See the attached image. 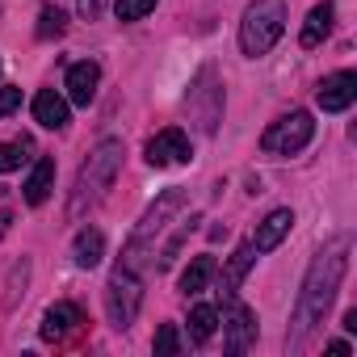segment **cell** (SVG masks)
<instances>
[{"mask_svg": "<svg viewBox=\"0 0 357 357\" xmlns=\"http://www.w3.org/2000/svg\"><path fill=\"white\" fill-rule=\"evenodd\" d=\"M344 269H349V236L332 240L307 269L303 278V290H298V303H294V319H290V332H286V349L290 353H303L311 332L324 324L340 282H344Z\"/></svg>", "mask_w": 357, "mask_h": 357, "instance_id": "cell-1", "label": "cell"}, {"mask_svg": "<svg viewBox=\"0 0 357 357\" xmlns=\"http://www.w3.org/2000/svg\"><path fill=\"white\" fill-rule=\"evenodd\" d=\"M118 168H122V139H101V143L89 151V160H84V168H80V176H76V194H72V206H68L72 219L84 215V206H93V202L114 185Z\"/></svg>", "mask_w": 357, "mask_h": 357, "instance_id": "cell-2", "label": "cell"}, {"mask_svg": "<svg viewBox=\"0 0 357 357\" xmlns=\"http://www.w3.org/2000/svg\"><path fill=\"white\" fill-rule=\"evenodd\" d=\"M286 34V5L282 0H252L244 9V22H240V51L244 55H265L273 51V43Z\"/></svg>", "mask_w": 357, "mask_h": 357, "instance_id": "cell-3", "label": "cell"}, {"mask_svg": "<svg viewBox=\"0 0 357 357\" xmlns=\"http://www.w3.org/2000/svg\"><path fill=\"white\" fill-rule=\"evenodd\" d=\"M185 206V194L181 190H168L147 215H143V223L135 227V236L126 240V252H122V269H143V261L147 257H155V240H160V231L168 227V219Z\"/></svg>", "mask_w": 357, "mask_h": 357, "instance_id": "cell-4", "label": "cell"}, {"mask_svg": "<svg viewBox=\"0 0 357 357\" xmlns=\"http://www.w3.org/2000/svg\"><path fill=\"white\" fill-rule=\"evenodd\" d=\"M139 307H143V290H139L135 269H114V278L105 282V315H109V324L118 332H126L135 324Z\"/></svg>", "mask_w": 357, "mask_h": 357, "instance_id": "cell-5", "label": "cell"}, {"mask_svg": "<svg viewBox=\"0 0 357 357\" xmlns=\"http://www.w3.org/2000/svg\"><path fill=\"white\" fill-rule=\"evenodd\" d=\"M311 135H315L311 114H307V109H294V114L278 118V122L261 135V151H269V155H294V151H303V147L311 143Z\"/></svg>", "mask_w": 357, "mask_h": 357, "instance_id": "cell-6", "label": "cell"}, {"mask_svg": "<svg viewBox=\"0 0 357 357\" xmlns=\"http://www.w3.org/2000/svg\"><path fill=\"white\" fill-rule=\"evenodd\" d=\"M185 105H190L194 122H198L206 135H215V126H219V114H223V89H215V72H211V68H202V76H198V84L190 89Z\"/></svg>", "mask_w": 357, "mask_h": 357, "instance_id": "cell-7", "label": "cell"}, {"mask_svg": "<svg viewBox=\"0 0 357 357\" xmlns=\"http://www.w3.org/2000/svg\"><path fill=\"white\" fill-rule=\"evenodd\" d=\"M223 336H227V353L240 357L257 344V311L244 307V303H231L223 311Z\"/></svg>", "mask_w": 357, "mask_h": 357, "instance_id": "cell-8", "label": "cell"}, {"mask_svg": "<svg viewBox=\"0 0 357 357\" xmlns=\"http://www.w3.org/2000/svg\"><path fill=\"white\" fill-rule=\"evenodd\" d=\"M185 160H190V139H185V130L168 126V130H160V135L147 139V164H151V168H172V164H185Z\"/></svg>", "mask_w": 357, "mask_h": 357, "instance_id": "cell-9", "label": "cell"}, {"mask_svg": "<svg viewBox=\"0 0 357 357\" xmlns=\"http://www.w3.org/2000/svg\"><path fill=\"white\" fill-rule=\"evenodd\" d=\"M315 101H319L324 114H344V109L357 101V76H353V72H336V76H328V80L319 84Z\"/></svg>", "mask_w": 357, "mask_h": 357, "instance_id": "cell-10", "label": "cell"}, {"mask_svg": "<svg viewBox=\"0 0 357 357\" xmlns=\"http://www.w3.org/2000/svg\"><path fill=\"white\" fill-rule=\"evenodd\" d=\"M97 84H101V68H97L93 59L68 68V101H72V105H89V101L97 97Z\"/></svg>", "mask_w": 357, "mask_h": 357, "instance_id": "cell-11", "label": "cell"}, {"mask_svg": "<svg viewBox=\"0 0 357 357\" xmlns=\"http://www.w3.org/2000/svg\"><path fill=\"white\" fill-rule=\"evenodd\" d=\"M84 324V315H80V307L76 303H55L47 315H43V340H68L76 328Z\"/></svg>", "mask_w": 357, "mask_h": 357, "instance_id": "cell-12", "label": "cell"}, {"mask_svg": "<svg viewBox=\"0 0 357 357\" xmlns=\"http://www.w3.org/2000/svg\"><path fill=\"white\" fill-rule=\"evenodd\" d=\"M290 227H294V211H286V206H282V211H269L265 223H261L257 236H252V248H257V252H273V248L290 236Z\"/></svg>", "mask_w": 357, "mask_h": 357, "instance_id": "cell-13", "label": "cell"}, {"mask_svg": "<svg viewBox=\"0 0 357 357\" xmlns=\"http://www.w3.org/2000/svg\"><path fill=\"white\" fill-rule=\"evenodd\" d=\"M51 190H55V160L51 155H38L34 168H30V176H26V185H22V194H26L30 206H43L51 198Z\"/></svg>", "mask_w": 357, "mask_h": 357, "instance_id": "cell-14", "label": "cell"}, {"mask_svg": "<svg viewBox=\"0 0 357 357\" xmlns=\"http://www.w3.org/2000/svg\"><path fill=\"white\" fill-rule=\"evenodd\" d=\"M34 122L47 130H63L68 126V97H59L55 89H43L34 97Z\"/></svg>", "mask_w": 357, "mask_h": 357, "instance_id": "cell-15", "label": "cell"}, {"mask_svg": "<svg viewBox=\"0 0 357 357\" xmlns=\"http://www.w3.org/2000/svg\"><path fill=\"white\" fill-rule=\"evenodd\" d=\"M252 261H257V248H252V240H248V244H240V248L227 257V265H223V298H236V290H240V282L248 278Z\"/></svg>", "mask_w": 357, "mask_h": 357, "instance_id": "cell-16", "label": "cell"}, {"mask_svg": "<svg viewBox=\"0 0 357 357\" xmlns=\"http://www.w3.org/2000/svg\"><path fill=\"white\" fill-rule=\"evenodd\" d=\"M332 22H336V5H332V0H324V5H315V9L307 13L298 43H303V47H319V43L332 34Z\"/></svg>", "mask_w": 357, "mask_h": 357, "instance_id": "cell-17", "label": "cell"}, {"mask_svg": "<svg viewBox=\"0 0 357 357\" xmlns=\"http://www.w3.org/2000/svg\"><path fill=\"white\" fill-rule=\"evenodd\" d=\"M101 257H105V236H101L97 227L76 231V240H72V261H76L80 269H97Z\"/></svg>", "mask_w": 357, "mask_h": 357, "instance_id": "cell-18", "label": "cell"}, {"mask_svg": "<svg viewBox=\"0 0 357 357\" xmlns=\"http://www.w3.org/2000/svg\"><path fill=\"white\" fill-rule=\"evenodd\" d=\"M215 278V257H194L190 269L181 273V294H202Z\"/></svg>", "mask_w": 357, "mask_h": 357, "instance_id": "cell-19", "label": "cell"}, {"mask_svg": "<svg viewBox=\"0 0 357 357\" xmlns=\"http://www.w3.org/2000/svg\"><path fill=\"white\" fill-rule=\"evenodd\" d=\"M215 328H219V311H215L211 303H202V307L190 311V336H194L198 344H206V340L215 336Z\"/></svg>", "mask_w": 357, "mask_h": 357, "instance_id": "cell-20", "label": "cell"}, {"mask_svg": "<svg viewBox=\"0 0 357 357\" xmlns=\"http://www.w3.org/2000/svg\"><path fill=\"white\" fill-rule=\"evenodd\" d=\"M63 30H68V17L55 5H43V13H38V38H59Z\"/></svg>", "mask_w": 357, "mask_h": 357, "instance_id": "cell-21", "label": "cell"}, {"mask_svg": "<svg viewBox=\"0 0 357 357\" xmlns=\"http://www.w3.org/2000/svg\"><path fill=\"white\" fill-rule=\"evenodd\" d=\"M26 151H30L26 139H17V143H0V172H17V168L26 164Z\"/></svg>", "mask_w": 357, "mask_h": 357, "instance_id": "cell-22", "label": "cell"}, {"mask_svg": "<svg viewBox=\"0 0 357 357\" xmlns=\"http://www.w3.org/2000/svg\"><path fill=\"white\" fill-rule=\"evenodd\" d=\"M155 5H160V0H114V13H118V22H139Z\"/></svg>", "mask_w": 357, "mask_h": 357, "instance_id": "cell-23", "label": "cell"}, {"mask_svg": "<svg viewBox=\"0 0 357 357\" xmlns=\"http://www.w3.org/2000/svg\"><path fill=\"white\" fill-rule=\"evenodd\" d=\"M181 353V336H176V324H164L155 332V357H176Z\"/></svg>", "mask_w": 357, "mask_h": 357, "instance_id": "cell-24", "label": "cell"}, {"mask_svg": "<svg viewBox=\"0 0 357 357\" xmlns=\"http://www.w3.org/2000/svg\"><path fill=\"white\" fill-rule=\"evenodd\" d=\"M22 105V89L17 84H0V118H9Z\"/></svg>", "mask_w": 357, "mask_h": 357, "instance_id": "cell-25", "label": "cell"}, {"mask_svg": "<svg viewBox=\"0 0 357 357\" xmlns=\"http://www.w3.org/2000/svg\"><path fill=\"white\" fill-rule=\"evenodd\" d=\"M80 13H84V17H97V13H101V0H80Z\"/></svg>", "mask_w": 357, "mask_h": 357, "instance_id": "cell-26", "label": "cell"}, {"mask_svg": "<svg viewBox=\"0 0 357 357\" xmlns=\"http://www.w3.org/2000/svg\"><path fill=\"white\" fill-rule=\"evenodd\" d=\"M9 227H13V211H0V236H9Z\"/></svg>", "mask_w": 357, "mask_h": 357, "instance_id": "cell-27", "label": "cell"}, {"mask_svg": "<svg viewBox=\"0 0 357 357\" xmlns=\"http://www.w3.org/2000/svg\"><path fill=\"white\" fill-rule=\"evenodd\" d=\"M328 353H332V357H344V353H349V344H344V340H332V344H328Z\"/></svg>", "mask_w": 357, "mask_h": 357, "instance_id": "cell-28", "label": "cell"}, {"mask_svg": "<svg viewBox=\"0 0 357 357\" xmlns=\"http://www.w3.org/2000/svg\"><path fill=\"white\" fill-rule=\"evenodd\" d=\"M344 332H357V311H344Z\"/></svg>", "mask_w": 357, "mask_h": 357, "instance_id": "cell-29", "label": "cell"}]
</instances>
